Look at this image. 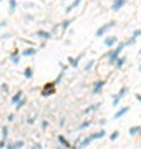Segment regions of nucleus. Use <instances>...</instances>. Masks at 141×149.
Listing matches in <instances>:
<instances>
[{"label": "nucleus", "instance_id": "nucleus-40", "mask_svg": "<svg viewBox=\"0 0 141 149\" xmlns=\"http://www.w3.org/2000/svg\"><path fill=\"white\" fill-rule=\"evenodd\" d=\"M58 66H60V70H61V71H65V73H66V70H68V66H70V65H63V63H58Z\"/></svg>", "mask_w": 141, "mask_h": 149}, {"label": "nucleus", "instance_id": "nucleus-24", "mask_svg": "<svg viewBox=\"0 0 141 149\" xmlns=\"http://www.w3.org/2000/svg\"><path fill=\"white\" fill-rule=\"evenodd\" d=\"M93 143V139L90 138V136H87V138H83V141L80 143V146H78V149H88V146Z\"/></svg>", "mask_w": 141, "mask_h": 149}, {"label": "nucleus", "instance_id": "nucleus-48", "mask_svg": "<svg viewBox=\"0 0 141 149\" xmlns=\"http://www.w3.org/2000/svg\"><path fill=\"white\" fill-rule=\"evenodd\" d=\"M70 149H78V148H76V146H73V148H70Z\"/></svg>", "mask_w": 141, "mask_h": 149}, {"label": "nucleus", "instance_id": "nucleus-44", "mask_svg": "<svg viewBox=\"0 0 141 149\" xmlns=\"http://www.w3.org/2000/svg\"><path fill=\"white\" fill-rule=\"evenodd\" d=\"M135 100L141 104V93H135Z\"/></svg>", "mask_w": 141, "mask_h": 149}, {"label": "nucleus", "instance_id": "nucleus-39", "mask_svg": "<svg viewBox=\"0 0 141 149\" xmlns=\"http://www.w3.org/2000/svg\"><path fill=\"white\" fill-rule=\"evenodd\" d=\"M30 149H43V146H42L40 143H33L32 146H30Z\"/></svg>", "mask_w": 141, "mask_h": 149}, {"label": "nucleus", "instance_id": "nucleus-14", "mask_svg": "<svg viewBox=\"0 0 141 149\" xmlns=\"http://www.w3.org/2000/svg\"><path fill=\"white\" fill-rule=\"evenodd\" d=\"M71 23H73V18H71V17H70V18H65L63 22H60V35H63V33L70 28Z\"/></svg>", "mask_w": 141, "mask_h": 149}, {"label": "nucleus", "instance_id": "nucleus-7", "mask_svg": "<svg viewBox=\"0 0 141 149\" xmlns=\"http://www.w3.org/2000/svg\"><path fill=\"white\" fill-rule=\"evenodd\" d=\"M38 53V47H27L20 50V55H22V58H30V56H37Z\"/></svg>", "mask_w": 141, "mask_h": 149}, {"label": "nucleus", "instance_id": "nucleus-5", "mask_svg": "<svg viewBox=\"0 0 141 149\" xmlns=\"http://www.w3.org/2000/svg\"><path fill=\"white\" fill-rule=\"evenodd\" d=\"M128 91H130V88H128V86H123V88H121V90L113 96V103H111V104H113L114 108H119V103H121V100L128 95Z\"/></svg>", "mask_w": 141, "mask_h": 149}, {"label": "nucleus", "instance_id": "nucleus-18", "mask_svg": "<svg viewBox=\"0 0 141 149\" xmlns=\"http://www.w3.org/2000/svg\"><path fill=\"white\" fill-rule=\"evenodd\" d=\"M25 148V143H23L22 139H18V141H13V143H8L7 144V148L5 149H23Z\"/></svg>", "mask_w": 141, "mask_h": 149}, {"label": "nucleus", "instance_id": "nucleus-8", "mask_svg": "<svg viewBox=\"0 0 141 149\" xmlns=\"http://www.w3.org/2000/svg\"><path fill=\"white\" fill-rule=\"evenodd\" d=\"M8 61H10L12 65H20V61H22L20 50H13V52H10V55H8Z\"/></svg>", "mask_w": 141, "mask_h": 149}, {"label": "nucleus", "instance_id": "nucleus-29", "mask_svg": "<svg viewBox=\"0 0 141 149\" xmlns=\"http://www.w3.org/2000/svg\"><path fill=\"white\" fill-rule=\"evenodd\" d=\"M22 7H23V10H32V8H35V7H37V3H35V2L27 0V2H23V3H22Z\"/></svg>", "mask_w": 141, "mask_h": 149}, {"label": "nucleus", "instance_id": "nucleus-4", "mask_svg": "<svg viewBox=\"0 0 141 149\" xmlns=\"http://www.w3.org/2000/svg\"><path fill=\"white\" fill-rule=\"evenodd\" d=\"M57 93V85H55L53 81L52 83H45L42 91H40V95L43 96V98H48V96H53Z\"/></svg>", "mask_w": 141, "mask_h": 149}, {"label": "nucleus", "instance_id": "nucleus-25", "mask_svg": "<svg viewBox=\"0 0 141 149\" xmlns=\"http://www.w3.org/2000/svg\"><path fill=\"white\" fill-rule=\"evenodd\" d=\"M128 134H130V136H138V134H141V126H140V124L131 126V128L128 129Z\"/></svg>", "mask_w": 141, "mask_h": 149}, {"label": "nucleus", "instance_id": "nucleus-51", "mask_svg": "<svg viewBox=\"0 0 141 149\" xmlns=\"http://www.w3.org/2000/svg\"><path fill=\"white\" fill-rule=\"evenodd\" d=\"M0 2H5V0H0Z\"/></svg>", "mask_w": 141, "mask_h": 149}, {"label": "nucleus", "instance_id": "nucleus-23", "mask_svg": "<svg viewBox=\"0 0 141 149\" xmlns=\"http://www.w3.org/2000/svg\"><path fill=\"white\" fill-rule=\"evenodd\" d=\"M33 74H35V71H33L32 66H27V68H23V78H25V80H32Z\"/></svg>", "mask_w": 141, "mask_h": 149}, {"label": "nucleus", "instance_id": "nucleus-42", "mask_svg": "<svg viewBox=\"0 0 141 149\" xmlns=\"http://www.w3.org/2000/svg\"><path fill=\"white\" fill-rule=\"evenodd\" d=\"M133 37H136V38L141 37V28H136L135 32H133Z\"/></svg>", "mask_w": 141, "mask_h": 149}, {"label": "nucleus", "instance_id": "nucleus-1", "mask_svg": "<svg viewBox=\"0 0 141 149\" xmlns=\"http://www.w3.org/2000/svg\"><path fill=\"white\" fill-rule=\"evenodd\" d=\"M126 48V43L125 42H119L118 45L114 48H111V50H108L106 53L103 55V58H105V61L110 65V66H114V63H116V60L121 56V52Z\"/></svg>", "mask_w": 141, "mask_h": 149}, {"label": "nucleus", "instance_id": "nucleus-19", "mask_svg": "<svg viewBox=\"0 0 141 149\" xmlns=\"http://www.w3.org/2000/svg\"><path fill=\"white\" fill-rule=\"evenodd\" d=\"M100 106H101V103H93V104H90V106H87L85 109H83V114H91V113L98 111Z\"/></svg>", "mask_w": 141, "mask_h": 149}, {"label": "nucleus", "instance_id": "nucleus-22", "mask_svg": "<svg viewBox=\"0 0 141 149\" xmlns=\"http://www.w3.org/2000/svg\"><path fill=\"white\" fill-rule=\"evenodd\" d=\"M93 123H91V119H85V121H82L78 126H76V131H83V129H88L90 126H91Z\"/></svg>", "mask_w": 141, "mask_h": 149}, {"label": "nucleus", "instance_id": "nucleus-41", "mask_svg": "<svg viewBox=\"0 0 141 149\" xmlns=\"http://www.w3.org/2000/svg\"><path fill=\"white\" fill-rule=\"evenodd\" d=\"M106 119H105V118H101V119H100V121H98V124H100V126H101V128H105V126H106Z\"/></svg>", "mask_w": 141, "mask_h": 149}, {"label": "nucleus", "instance_id": "nucleus-33", "mask_svg": "<svg viewBox=\"0 0 141 149\" xmlns=\"http://www.w3.org/2000/svg\"><path fill=\"white\" fill-rule=\"evenodd\" d=\"M48 126H50L48 119H42V123H40V129H42V131H47V129H48Z\"/></svg>", "mask_w": 141, "mask_h": 149}, {"label": "nucleus", "instance_id": "nucleus-30", "mask_svg": "<svg viewBox=\"0 0 141 149\" xmlns=\"http://www.w3.org/2000/svg\"><path fill=\"white\" fill-rule=\"evenodd\" d=\"M25 104H27V96H23L22 100L18 101V104L15 106V111H20V109H23V108H25Z\"/></svg>", "mask_w": 141, "mask_h": 149}, {"label": "nucleus", "instance_id": "nucleus-26", "mask_svg": "<svg viewBox=\"0 0 141 149\" xmlns=\"http://www.w3.org/2000/svg\"><path fill=\"white\" fill-rule=\"evenodd\" d=\"M125 63H126V56H123V55H121V56H119V58L116 60V63H114V66H113V68L121 70L123 66H125Z\"/></svg>", "mask_w": 141, "mask_h": 149}, {"label": "nucleus", "instance_id": "nucleus-34", "mask_svg": "<svg viewBox=\"0 0 141 149\" xmlns=\"http://www.w3.org/2000/svg\"><path fill=\"white\" fill-rule=\"evenodd\" d=\"M118 138H119V131H113V133L110 134V141H111V143H114Z\"/></svg>", "mask_w": 141, "mask_h": 149}, {"label": "nucleus", "instance_id": "nucleus-11", "mask_svg": "<svg viewBox=\"0 0 141 149\" xmlns=\"http://www.w3.org/2000/svg\"><path fill=\"white\" fill-rule=\"evenodd\" d=\"M111 70H113V66H110L108 63H101V65L96 66V71L100 74H103V80H105V76H108V74L111 73Z\"/></svg>", "mask_w": 141, "mask_h": 149}, {"label": "nucleus", "instance_id": "nucleus-36", "mask_svg": "<svg viewBox=\"0 0 141 149\" xmlns=\"http://www.w3.org/2000/svg\"><path fill=\"white\" fill-rule=\"evenodd\" d=\"M0 90L3 91V93H10V88H8V85H7V83H2V85H0Z\"/></svg>", "mask_w": 141, "mask_h": 149}, {"label": "nucleus", "instance_id": "nucleus-9", "mask_svg": "<svg viewBox=\"0 0 141 149\" xmlns=\"http://www.w3.org/2000/svg\"><path fill=\"white\" fill-rule=\"evenodd\" d=\"M118 43H119V38L114 37V35H111V37H106V38L103 40V45H105L106 48H110V50H111V48H114Z\"/></svg>", "mask_w": 141, "mask_h": 149}, {"label": "nucleus", "instance_id": "nucleus-27", "mask_svg": "<svg viewBox=\"0 0 141 149\" xmlns=\"http://www.w3.org/2000/svg\"><path fill=\"white\" fill-rule=\"evenodd\" d=\"M7 2H8V12H10V13H15L17 7H18V2H17V0H7Z\"/></svg>", "mask_w": 141, "mask_h": 149}, {"label": "nucleus", "instance_id": "nucleus-12", "mask_svg": "<svg viewBox=\"0 0 141 149\" xmlns=\"http://www.w3.org/2000/svg\"><path fill=\"white\" fill-rule=\"evenodd\" d=\"M83 56H85V52H82L78 56H68V58H66V61L70 63L71 68H78V65H80V61H82Z\"/></svg>", "mask_w": 141, "mask_h": 149}, {"label": "nucleus", "instance_id": "nucleus-16", "mask_svg": "<svg viewBox=\"0 0 141 149\" xmlns=\"http://www.w3.org/2000/svg\"><path fill=\"white\" fill-rule=\"evenodd\" d=\"M22 98H23V91H22V90L15 91V93H13V95L10 96V104H13V106H17V104H18V101H20Z\"/></svg>", "mask_w": 141, "mask_h": 149}, {"label": "nucleus", "instance_id": "nucleus-3", "mask_svg": "<svg viewBox=\"0 0 141 149\" xmlns=\"http://www.w3.org/2000/svg\"><path fill=\"white\" fill-rule=\"evenodd\" d=\"M105 85H106V80H103V78H100V80H95V81L91 83V95H93V96L101 95V91H103Z\"/></svg>", "mask_w": 141, "mask_h": 149}, {"label": "nucleus", "instance_id": "nucleus-46", "mask_svg": "<svg viewBox=\"0 0 141 149\" xmlns=\"http://www.w3.org/2000/svg\"><path fill=\"white\" fill-rule=\"evenodd\" d=\"M7 23H8L7 20H2V22H0V30H2V28H5V27H7Z\"/></svg>", "mask_w": 141, "mask_h": 149}, {"label": "nucleus", "instance_id": "nucleus-28", "mask_svg": "<svg viewBox=\"0 0 141 149\" xmlns=\"http://www.w3.org/2000/svg\"><path fill=\"white\" fill-rule=\"evenodd\" d=\"M95 65H96V60H88L87 63H85V71H91V70H95Z\"/></svg>", "mask_w": 141, "mask_h": 149}, {"label": "nucleus", "instance_id": "nucleus-53", "mask_svg": "<svg viewBox=\"0 0 141 149\" xmlns=\"http://www.w3.org/2000/svg\"><path fill=\"white\" fill-rule=\"evenodd\" d=\"M90 149H91V148H90Z\"/></svg>", "mask_w": 141, "mask_h": 149}, {"label": "nucleus", "instance_id": "nucleus-47", "mask_svg": "<svg viewBox=\"0 0 141 149\" xmlns=\"http://www.w3.org/2000/svg\"><path fill=\"white\" fill-rule=\"evenodd\" d=\"M45 47H47V42H40V47L38 48H45Z\"/></svg>", "mask_w": 141, "mask_h": 149}, {"label": "nucleus", "instance_id": "nucleus-50", "mask_svg": "<svg viewBox=\"0 0 141 149\" xmlns=\"http://www.w3.org/2000/svg\"><path fill=\"white\" fill-rule=\"evenodd\" d=\"M138 70H140V71H141V65H140V66H138Z\"/></svg>", "mask_w": 141, "mask_h": 149}, {"label": "nucleus", "instance_id": "nucleus-21", "mask_svg": "<svg viewBox=\"0 0 141 149\" xmlns=\"http://www.w3.org/2000/svg\"><path fill=\"white\" fill-rule=\"evenodd\" d=\"M0 136H2L0 139H3V141L8 143V136H10V129H8V126H2V128H0Z\"/></svg>", "mask_w": 141, "mask_h": 149}, {"label": "nucleus", "instance_id": "nucleus-43", "mask_svg": "<svg viewBox=\"0 0 141 149\" xmlns=\"http://www.w3.org/2000/svg\"><path fill=\"white\" fill-rule=\"evenodd\" d=\"M58 124H60V126H61V128H63V126H65V124H66V119H65V118H60Z\"/></svg>", "mask_w": 141, "mask_h": 149}, {"label": "nucleus", "instance_id": "nucleus-52", "mask_svg": "<svg viewBox=\"0 0 141 149\" xmlns=\"http://www.w3.org/2000/svg\"><path fill=\"white\" fill-rule=\"evenodd\" d=\"M0 85H2V81H0Z\"/></svg>", "mask_w": 141, "mask_h": 149}, {"label": "nucleus", "instance_id": "nucleus-13", "mask_svg": "<svg viewBox=\"0 0 141 149\" xmlns=\"http://www.w3.org/2000/svg\"><path fill=\"white\" fill-rule=\"evenodd\" d=\"M57 141H58V144H60V148H63V149H70V148H73V143H70L68 139L63 136V134H58L57 136Z\"/></svg>", "mask_w": 141, "mask_h": 149}, {"label": "nucleus", "instance_id": "nucleus-37", "mask_svg": "<svg viewBox=\"0 0 141 149\" xmlns=\"http://www.w3.org/2000/svg\"><path fill=\"white\" fill-rule=\"evenodd\" d=\"M15 118H17L15 113H10V114L7 116V121H8V123H13V121H15Z\"/></svg>", "mask_w": 141, "mask_h": 149}, {"label": "nucleus", "instance_id": "nucleus-17", "mask_svg": "<svg viewBox=\"0 0 141 149\" xmlns=\"http://www.w3.org/2000/svg\"><path fill=\"white\" fill-rule=\"evenodd\" d=\"M82 3H83V0H73V2H71L70 5H66L65 13H66V15H68V13H71V12H73V10H76L78 7L82 5Z\"/></svg>", "mask_w": 141, "mask_h": 149}, {"label": "nucleus", "instance_id": "nucleus-38", "mask_svg": "<svg viewBox=\"0 0 141 149\" xmlns=\"http://www.w3.org/2000/svg\"><path fill=\"white\" fill-rule=\"evenodd\" d=\"M35 121H37V118L35 116H28V119L25 123H27V124H35Z\"/></svg>", "mask_w": 141, "mask_h": 149}, {"label": "nucleus", "instance_id": "nucleus-45", "mask_svg": "<svg viewBox=\"0 0 141 149\" xmlns=\"http://www.w3.org/2000/svg\"><path fill=\"white\" fill-rule=\"evenodd\" d=\"M8 38H12L10 33H3V35H2V40H3V42H5V40H8Z\"/></svg>", "mask_w": 141, "mask_h": 149}, {"label": "nucleus", "instance_id": "nucleus-15", "mask_svg": "<svg viewBox=\"0 0 141 149\" xmlns=\"http://www.w3.org/2000/svg\"><path fill=\"white\" fill-rule=\"evenodd\" d=\"M108 136V131L105 128H101L100 131H96V133H91L90 134V138L93 139V141H98V139H103V138H106Z\"/></svg>", "mask_w": 141, "mask_h": 149}, {"label": "nucleus", "instance_id": "nucleus-49", "mask_svg": "<svg viewBox=\"0 0 141 149\" xmlns=\"http://www.w3.org/2000/svg\"><path fill=\"white\" fill-rule=\"evenodd\" d=\"M138 55H141V48H140V52H138Z\"/></svg>", "mask_w": 141, "mask_h": 149}, {"label": "nucleus", "instance_id": "nucleus-2", "mask_svg": "<svg viewBox=\"0 0 141 149\" xmlns=\"http://www.w3.org/2000/svg\"><path fill=\"white\" fill-rule=\"evenodd\" d=\"M116 27V20H110V22H106L105 25H101V27L98 28L96 32H95V37L96 38H101L103 35H106V33L110 32V30H113V28Z\"/></svg>", "mask_w": 141, "mask_h": 149}, {"label": "nucleus", "instance_id": "nucleus-32", "mask_svg": "<svg viewBox=\"0 0 141 149\" xmlns=\"http://www.w3.org/2000/svg\"><path fill=\"white\" fill-rule=\"evenodd\" d=\"M136 42H138V38H136V37H133V35H131V37L128 38V40H125L126 47H133V45H135Z\"/></svg>", "mask_w": 141, "mask_h": 149}, {"label": "nucleus", "instance_id": "nucleus-10", "mask_svg": "<svg viewBox=\"0 0 141 149\" xmlns=\"http://www.w3.org/2000/svg\"><path fill=\"white\" fill-rule=\"evenodd\" d=\"M128 5V0H113L111 2V7H110V10L111 12H119L123 7Z\"/></svg>", "mask_w": 141, "mask_h": 149}, {"label": "nucleus", "instance_id": "nucleus-6", "mask_svg": "<svg viewBox=\"0 0 141 149\" xmlns=\"http://www.w3.org/2000/svg\"><path fill=\"white\" fill-rule=\"evenodd\" d=\"M35 38H38L40 42H48V40L53 38V33L48 32V30H43V28H38L35 32Z\"/></svg>", "mask_w": 141, "mask_h": 149}, {"label": "nucleus", "instance_id": "nucleus-35", "mask_svg": "<svg viewBox=\"0 0 141 149\" xmlns=\"http://www.w3.org/2000/svg\"><path fill=\"white\" fill-rule=\"evenodd\" d=\"M23 20H25V22H32L33 20V15L30 13V12H23Z\"/></svg>", "mask_w": 141, "mask_h": 149}, {"label": "nucleus", "instance_id": "nucleus-20", "mask_svg": "<svg viewBox=\"0 0 141 149\" xmlns=\"http://www.w3.org/2000/svg\"><path fill=\"white\" fill-rule=\"evenodd\" d=\"M130 111V106H123V108H118V109H116V113H114V119H119V118H123L126 114V113Z\"/></svg>", "mask_w": 141, "mask_h": 149}, {"label": "nucleus", "instance_id": "nucleus-31", "mask_svg": "<svg viewBox=\"0 0 141 149\" xmlns=\"http://www.w3.org/2000/svg\"><path fill=\"white\" fill-rule=\"evenodd\" d=\"M63 78H65V71H60V73H58V76L55 78V81H53V83H55V85H57V86H58L60 83L63 81Z\"/></svg>", "mask_w": 141, "mask_h": 149}]
</instances>
